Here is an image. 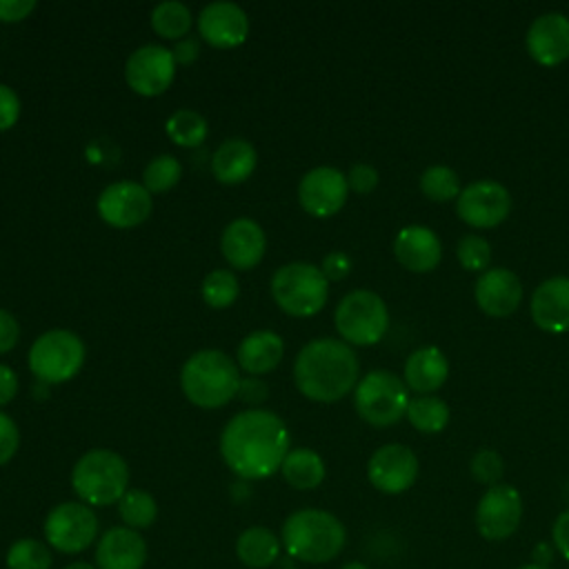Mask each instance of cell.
Masks as SVG:
<instances>
[{"mask_svg": "<svg viewBox=\"0 0 569 569\" xmlns=\"http://www.w3.org/2000/svg\"><path fill=\"white\" fill-rule=\"evenodd\" d=\"M289 429L267 409L236 413L220 433V456L242 480H262L282 467L289 453Z\"/></svg>", "mask_w": 569, "mask_h": 569, "instance_id": "obj_1", "label": "cell"}, {"mask_svg": "<svg viewBox=\"0 0 569 569\" xmlns=\"http://www.w3.org/2000/svg\"><path fill=\"white\" fill-rule=\"evenodd\" d=\"M358 358L338 338H316L307 342L293 362L298 391L316 402H336L358 385Z\"/></svg>", "mask_w": 569, "mask_h": 569, "instance_id": "obj_2", "label": "cell"}, {"mask_svg": "<svg viewBox=\"0 0 569 569\" xmlns=\"http://www.w3.org/2000/svg\"><path fill=\"white\" fill-rule=\"evenodd\" d=\"M280 542L293 560L325 565L345 549L347 529L331 511L307 507L287 516L280 529Z\"/></svg>", "mask_w": 569, "mask_h": 569, "instance_id": "obj_3", "label": "cell"}, {"mask_svg": "<svg viewBox=\"0 0 569 569\" xmlns=\"http://www.w3.org/2000/svg\"><path fill=\"white\" fill-rule=\"evenodd\" d=\"M180 387L196 407L218 409L238 396L240 371L224 351L200 349L182 365Z\"/></svg>", "mask_w": 569, "mask_h": 569, "instance_id": "obj_4", "label": "cell"}, {"mask_svg": "<svg viewBox=\"0 0 569 569\" xmlns=\"http://www.w3.org/2000/svg\"><path fill=\"white\" fill-rule=\"evenodd\" d=\"M71 487L80 502L89 507L118 505L129 489V467L124 458L111 449H91L76 460Z\"/></svg>", "mask_w": 569, "mask_h": 569, "instance_id": "obj_5", "label": "cell"}, {"mask_svg": "<svg viewBox=\"0 0 569 569\" xmlns=\"http://www.w3.org/2000/svg\"><path fill=\"white\" fill-rule=\"evenodd\" d=\"M276 305L296 318L318 313L329 298V280L311 262H287L271 276Z\"/></svg>", "mask_w": 569, "mask_h": 569, "instance_id": "obj_6", "label": "cell"}, {"mask_svg": "<svg viewBox=\"0 0 569 569\" xmlns=\"http://www.w3.org/2000/svg\"><path fill=\"white\" fill-rule=\"evenodd\" d=\"M409 391L405 380L387 369H373L358 380L353 391V407L358 416L371 427H391L405 413L409 405Z\"/></svg>", "mask_w": 569, "mask_h": 569, "instance_id": "obj_7", "label": "cell"}, {"mask_svg": "<svg viewBox=\"0 0 569 569\" xmlns=\"http://www.w3.org/2000/svg\"><path fill=\"white\" fill-rule=\"evenodd\" d=\"M336 329L347 345L369 347L382 340L389 329V309L385 300L369 291L356 289L347 293L333 313Z\"/></svg>", "mask_w": 569, "mask_h": 569, "instance_id": "obj_8", "label": "cell"}, {"mask_svg": "<svg viewBox=\"0 0 569 569\" xmlns=\"http://www.w3.org/2000/svg\"><path fill=\"white\" fill-rule=\"evenodd\" d=\"M84 362V345L69 329H51L40 333L29 349L31 373L47 385L71 380Z\"/></svg>", "mask_w": 569, "mask_h": 569, "instance_id": "obj_9", "label": "cell"}, {"mask_svg": "<svg viewBox=\"0 0 569 569\" xmlns=\"http://www.w3.org/2000/svg\"><path fill=\"white\" fill-rule=\"evenodd\" d=\"M44 542L60 553H80L98 538V516L84 502H60L44 516Z\"/></svg>", "mask_w": 569, "mask_h": 569, "instance_id": "obj_10", "label": "cell"}, {"mask_svg": "<svg viewBox=\"0 0 569 569\" xmlns=\"http://www.w3.org/2000/svg\"><path fill=\"white\" fill-rule=\"evenodd\" d=\"M522 520V496L513 485L498 482L489 487L473 513L476 531L489 542H502L511 538Z\"/></svg>", "mask_w": 569, "mask_h": 569, "instance_id": "obj_11", "label": "cell"}, {"mask_svg": "<svg viewBox=\"0 0 569 569\" xmlns=\"http://www.w3.org/2000/svg\"><path fill=\"white\" fill-rule=\"evenodd\" d=\"M458 218L476 229H489L500 224L511 211L509 191L496 180H476L462 187L456 198Z\"/></svg>", "mask_w": 569, "mask_h": 569, "instance_id": "obj_12", "label": "cell"}, {"mask_svg": "<svg viewBox=\"0 0 569 569\" xmlns=\"http://www.w3.org/2000/svg\"><path fill=\"white\" fill-rule=\"evenodd\" d=\"M124 78L136 93L147 98L160 96L176 78L173 53L162 44H144L127 58Z\"/></svg>", "mask_w": 569, "mask_h": 569, "instance_id": "obj_13", "label": "cell"}, {"mask_svg": "<svg viewBox=\"0 0 569 569\" xmlns=\"http://www.w3.org/2000/svg\"><path fill=\"white\" fill-rule=\"evenodd\" d=\"M151 193L140 182L120 180L104 187L98 196V216L116 229L142 224L151 216Z\"/></svg>", "mask_w": 569, "mask_h": 569, "instance_id": "obj_14", "label": "cell"}, {"mask_svg": "<svg viewBox=\"0 0 569 569\" xmlns=\"http://www.w3.org/2000/svg\"><path fill=\"white\" fill-rule=\"evenodd\" d=\"M367 478L380 493L398 496L416 482L418 458L405 445H382L371 453L367 462Z\"/></svg>", "mask_w": 569, "mask_h": 569, "instance_id": "obj_15", "label": "cell"}, {"mask_svg": "<svg viewBox=\"0 0 569 569\" xmlns=\"http://www.w3.org/2000/svg\"><path fill=\"white\" fill-rule=\"evenodd\" d=\"M347 176L336 167H316L300 178L298 200L316 218H329L347 202Z\"/></svg>", "mask_w": 569, "mask_h": 569, "instance_id": "obj_16", "label": "cell"}, {"mask_svg": "<svg viewBox=\"0 0 569 569\" xmlns=\"http://www.w3.org/2000/svg\"><path fill=\"white\" fill-rule=\"evenodd\" d=\"M198 33L211 47L231 49L244 42L249 18L236 2H209L198 13Z\"/></svg>", "mask_w": 569, "mask_h": 569, "instance_id": "obj_17", "label": "cell"}, {"mask_svg": "<svg viewBox=\"0 0 569 569\" xmlns=\"http://www.w3.org/2000/svg\"><path fill=\"white\" fill-rule=\"evenodd\" d=\"M527 51L529 56L545 64L553 67L569 58V18L560 11H547L538 16L527 29Z\"/></svg>", "mask_w": 569, "mask_h": 569, "instance_id": "obj_18", "label": "cell"}, {"mask_svg": "<svg viewBox=\"0 0 569 569\" xmlns=\"http://www.w3.org/2000/svg\"><path fill=\"white\" fill-rule=\"evenodd\" d=\"M473 296L485 313L505 318L518 309L522 300V284L511 269L491 267L478 276Z\"/></svg>", "mask_w": 569, "mask_h": 569, "instance_id": "obj_19", "label": "cell"}, {"mask_svg": "<svg viewBox=\"0 0 569 569\" xmlns=\"http://www.w3.org/2000/svg\"><path fill=\"white\" fill-rule=\"evenodd\" d=\"M267 249V238L262 227L251 218H238L229 222L220 238V251L224 260L240 271L253 269Z\"/></svg>", "mask_w": 569, "mask_h": 569, "instance_id": "obj_20", "label": "cell"}, {"mask_svg": "<svg viewBox=\"0 0 569 569\" xmlns=\"http://www.w3.org/2000/svg\"><path fill=\"white\" fill-rule=\"evenodd\" d=\"M147 562L144 538L129 527L107 529L96 547L98 569H142Z\"/></svg>", "mask_w": 569, "mask_h": 569, "instance_id": "obj_21", "label": "cell"}, {"mask_svg": "<svg viewBox=\"0 0 569 569\" xmlns=\"http://www.w3.org/2000/svg\"><path fill=\"white\" fill-rule=\"evenodd\" d=\"M531 318L549 333H562L569 329V278L553 276L542 280L531 293Z\"/></svg>", "mask_w": 569, "mask_h": 569, "instance_id": "obj_22", "label": "cell"}, {"mask_svg": "<svg viewBox=\"0 0 569 569\" xmlns=\"http://www.w3.org/2000/svg\"><path fill=\"white\" fill-rule=\"evenodd\" d=\"M393 256L405 269L425 273L438 267L442 258V244L429 227L409 224L398 231L393 240Z\"/></svg>", "mask_w": 569, "mask_h": 569, "instance_id": "obj_23", "label": "cell"}, {"mask_svg": "<svg viewBox=\"0 0 569 569\" xmlns=\"http://www.w3.org/2000/svg\"><path fill=\"white\" fill-rule=\"evenodd\" d=\"M405 385L420 396H431V391L440 389L449 376L447 356L433 347H420L411 351L405 360Z\"/></svg>", "mask_w": 569, "mask_h": 569, "instance_id": "obj_24", "label": "cell"}, {"mask_svg": "<svg viewBox=\"0 0 569 569\" xmlns=\"http://www.w3.org/2000/svg\"><path fill=\"white\" fill-rule=\"evenodd\" d=\"M282 356H284V342L276 331H269V329H258L247 333L236 351L240 369H244L251 376L269 373L280 365Z\"/></svg>", "mask_w": 569, "mask_h": 569, "instance_id": "obj_25", "label": "cell"}, {"mask_svg": "<svg viewBox=\"0 0 569 569\" xmlns=\"http://www.w3.org/2000/svg\"><path fill=\"white\" fill-rule=\"evenodd\" d=\"M258 164V153L253 144L244 138L224 140L211 156V171L222 184L244 182Z\"/></svg>", "mask_w": 569, "mask_h": 569, "instance_id": "obj_26", "label": "cell"}, {"mask_svg": "<svg viewBox=\"0 0 569 569\" xmlns=\"http://www.w3.org/2000/svg\"><path fill=\"white\" fill-rule=\"evenodd\" d=\"M236 556L249 569H267L278 562L280 538L269 527H247L236 540Z\"/></svg>", "mask_w": 569, "mask_h": 569, "instance_id": "obj_27", "label": "cell"}, {"mask_svg": "<svg viewBox=\"0 0 569 569\" xmlns=\"http://www.w3.org/2000/svg\"><path fill=\"white\" fill-rule=\"evenodd\" d=\"M282 478L287 480V485H291L293 489L300 491H309L316 489L322 480H325V462L322 458L307 447H298V449H289L287 458L282 460Z\"/></svg>", "mask_w": 569, "mask_h": 569, "instance_id": "obj_28", "label": "cell"}, {"mask_svg": "<svg viewBox=\"0 0 569 569\" xmlns=\"http://www.w3.org/2000/svg\"><path fill=\"white\" fill-rule=\"evenodd\" d=\"M191 11L178 0H164L151 9V29L164 40H182L191 29Z\"/></svg>", "mask_w": 569, "mask_h": 569, "instance_id": "obj_29", "label": "cell"}, {"mask_svg": "<svg viewBox=\"0 0 569 569\" xmlns=\"http://www.w3.org/2000/svg\"><path fill=\"white\" fill-rule=\"evenodd\" d=\"M405 416L418 431L438 433L449 422V407L438 396H416L409 400Z\"/></svg>", "mask_w": 569, "mask_h": 569, "instance_id": "obj_30", "label": "cell"}, {"mask_svg": "<svg viewBox=\"0 0 569 569\" xmlns=\"http://www.w3.org/2000/svg\"><path fill=\"white\" fill-rule=\"evenodd\" d=\"M118 516L129 529H147L156 522L158 516L156 498L144 489H127L118 500Z\"/></svg>", "mask_w": 569, "mask_h": 569, "instance_id": "obj_31", "label": "cell"}, {"mask_svg": "<svg viewBox=\"0 0 569 569\" xmlns=\"http://www.w3.org/2000/svg\"><path fill=\"white\" fill-rule=\"evenodd\" d=\"M164 131L178 147H198L204 142L209 124L202 113L193 109H178L167 118Z\"/></svg>", "mask_w": 569, "mask_h": 569, "instance_id": "obj_32", "label": "cell"}, {"mask_svg": "<svg viewBox=\"0 0 569 569\" xmlns=\"http://www.w3.org/2000/svg\"><path fill=\"white\" fill-rule=\"evenodd\" d=\"M7 569H51V547L38 538H18L4 556Z\"/></svg>", "mask_w": 569, "mask_h": 569, "instance_id": "obj_33", "label": "cell"}, {"mask_svg": "<svg viewBox=\"0 0 569 569\" xmlns=\"http://www.w3.org/2000/svg\"><path fill=\"white\" fill-rule=\"evenodd\" d=\"M420 191L436 202H447L460 196L462 187H460V178L458 173L447 167V164H433L427 167L420 173Z\"/></svg>", "mask_w": 569, "mask_h": 569, "instance_id": "obj_34", "label": "cell"}, {"mask_svg": "<svg viewBox=\"0 0 569 569\" xmlns=\"http://www.w3.org/2000/svg\"><path fill=\"white\" fill-rule=\"evenodd\" d=\"M200 293L204 298V302L213 309H227L238 300L240 293V284L233 271L229 269H213L211 273L204 276Z\"/></svg>", "mask_w": 569, "mask_h": 569, "instance_id": "obj_35", "label": "cell"}, {"mask_svg": "<svg viewBox=\"0 0 569 569\" xmlns=\"http://www.w3.org/2000/svg\"><path fill=\"white\" fill-rule=\"evenodd\" d=\"M182 176V164L176 156L162 153L156 156L153 160H149V164L142 171V184L149 193H160V191H169L171 187L178 184Z\"/></svg>", "mask_w": 569, "mask_h": 569, "instance_id": "obj_36", "label": "cell"}, {"mask_svg": "<svg viewBox=\"0 0 569 569\" xmlns=\"http://www.w3.org/2000/svg\"><path fill=\"white\" fill-rule=\"evenodd\" d=\"M456 256L465 269L482 273L489 269L491 262V244L478 233H467L458 240Z\"/></svg>", "mask_w": 569, "mask_h": 569, "instance_id": "obj_37", "label": "cell"}, {"mask_svg": "<svg viewBox=\"0 0 569 569\" xmlns=\"http://www.w3.org/2000/svg\"><path fill=\"white\" fill-rule=\"evenodd\" d=\"M469 471H471V478L480 485H487V487H493L500 482L502 478V471H505V462L500 458L498 451L493 449H478L469 462Z\"/></svg>", "mask_w": 569, "mask_h": 569, "instance_id": "obj_38", "label": "cell"}, {"mask_svg": "<svg viewBox=\"0 0 569 569\" xmlns=\"http://www.w3.org/2000/svg\"><path fill=\"white\" fill-rule=\"evenodd\" d=\"M20 445V431L18 425L13 422V418H9L7 413L0 411V467L7 465Z\"/></svg>", "mask_w": 569, "mask_h": 569, "instance_id": "obj_39", "label": "cell"}, {"mask_svg": "<svg viewBox=\"0 0 569 569\" xmlns=\"http://www.w3.org/2000/svg\"><path fill=\"white\" fill-rule=\"evenodd\" d=\"M347 184H349L351 191H356L360 196L371 193L376 189V184H378V171L371 164H367V162H358V164H353L349 169Z\"/></svg>", "mask_w": 569, "mask_h": 569, "instance_id": "obj_40", "label": "cell"}, {"mask_svg": "<svg viewBox=\"0 0 569 569\" xmlns=\"http://www.w3.org/2000/svg\"><path fill=\"white\" fill-rule=\"evenodd\" d=\"M20 116V100L16 91L7 84H0V131L11 129Z\"/></svg>", "mask_w": 569, "mask_h": 569, "instance_id": "obj_41", "label": "cell"}, {"mask_svg": "<svg viewBox=\"0 0 569 569\" xmlns=\"http://www.w3.org/2000/svg\"><path fill=\"white\" fill-rule=\"evenodd\" d=\"M320 271L325 273L327 280H342L351 271V260L342 251H331L325 256Z\"/></svg>", "mask_w": 569, "mask_h": 569, "instance_id": "obj_42", "label": "cell"}, {"mask_svg": "<svg viewBox=\"0 0 569 569\" xmlns=\"http://www.w3.org/2000/svg\"><path fill=\"white\" fill-rule=\"evenodd\" d=\"M551 545L565 560H569V509L556 516L551 525Z\"/></svg>", "mask_w": 569, "mask_h": 569, "instance_id": "obj_43", "label": "cell"}, {"mask_svg": "<svg viewBox=\"0 0 569 569\" xmlns=\"http://www.w3.org/2000/svg\"><path fill=\"white\" fill-rule=\"evenodd\" d=\"M36 0H0V22H20L31 16Z\"/></svg>", "mask_w": 569, "mask_h": 569, "instance_id": "obj_44", "label": "cell"}, {"mask_svg": "<svg viewBox=\"0 0 569 569\" xmlns=\"http://www.w3.org/2000/svg\"><path fill=\"white\" fill-rule=\"evenodd\" d=\"M18 338H20L18 320L7 309H0V353L11 351L18 345Z\"/></svg>", "mask_w": 569, "mask_h": 569, "instance_id": "obj_45", "label": "cell"}, {"mask_svg": "<svg viewBox=\"0 0 569 569\" xmlns=\"http://www.w3.org/2000/svg\"><path fill=\"white\" fill-rule=\"evenodd\" d=\"M238 398L249 402V405H258L267 398V385L260 382L256 376L242 380L240 378V387H238Z\"/></svg>", "mask_w": 569, "mask_h": 569, "instance_id": "obj_46", "label": "cell"}, {"mask_svg": "<svg viewBox=\"0 0 569 569\" xmlns=\"http://www.w3.org/2000/svg\"><path fill=\"white\" fill-rule=\"evenodd\" d=\"M171 53H173L176 64H191V62L198 58V53H200L198 38H193V36H184L182 40H178V42H176V47L171 49Z\"/></svg>", "mask_w": 569, "mask_h": 569, "instance_id": "obj_47", "label": "cell"}, {"mask_svg": "<svg viewBox=\"0 0 569 569\" xmlns=\"http://www.w3.org/2000/svg\"><path fill=\"white\" fill-rule=\"evenodd\" d=\"M18 393V376L11 367L0 365V407H4L9 400H13Z\"/></svg>", "mask_w": 569, "mask_h": 569, "instance_id": "obj_48", "label": "cell"}, {"mask_svg": "<svg viewBox=\"0 0 569 569\" xmlns=\"http://www.w3.org/2000/svg\"><path fill=\"white\" fill-rule=\"evenodd\" d=\"M553 553H556V547L547 540H540L536 542V547L531 549V562L536 565H542V567H549L551 560H553Z\"/></svg>", "mask_w": 569, "mask_h": 569, "instance_id": "obj_49", "label": "cell"}, {"mask_svg": "<svg viewBox=\"0 0 569 569\" xmlns=\"http://www.w3.org/2000/svg\"><path fill=\"white\" fill-rule=\"evenodd\" d=\"M62 569H98V567L91 565V562H84V560H73L67 567H62Z\"/></svg>", "mask_w": 569, "mask_h": 569, "instance_id": "obj_50", "label": "cell"}, {"mask_svg": "<svg viewBox=\"0 0 569 569\" xmlns=\"http://www.w3.org/2000/svg\"><path fill=\"white\" fill-rule=\"evenodd\" d=\"M340 569H369L365 562H360V560H351V562H345Z\"/></svg>", "mask_w": 569, "mask_h": 569, "instance_id": "obj_51", "label": "cell"}, {"mask_svg": "<svg viewBox=\"0 0 569 569\" xmlns=\"http://www.w3.org/2000/svg\"><path fill=\"white\" fill-rule=\"evenodd\" d=\"M516 569H551V567H542V565H536V562H527V565H520Z\"/></svg>", "mask_w": 569, "mask_h": 569, "instance_id": "obj_52", "label": "cell"}]
</instances>
